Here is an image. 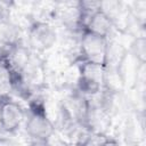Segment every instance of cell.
<instances>
[{"instance_id":"cell-8","label":"cell","mask_w":146,"mask_h":146,"mask_svg":"<svg viewBox=\"0 0 146 146\" xmlns=\"http://www.w3.org/2000/svg\"><path fill=\"white\" fill-rule=\"evenodd\" d=\"M16 78L23 82L26 87H40L44 82V70L42 63L35 57H31V60L19 76Z\"/></svg>"},{"instance_id":"cell-15","label":"cell","mask_w":146,"mask_h":146,"mask_svg":"<svg viewBox=\"0 0 146 146\" xmlns=\"http://www.w3.org/2000/svg\"><path fill=\"white\" fill-rule=\"evenodd\" d=\"M1 60H2V59H1V58H0V63H1Z\"/></svg>"},{"instance_id":"cell-4","label":"cell","mask_w":146,"mask_h":146,"mask_svg":"<svg viewBox=\"0 0 146 146\" xmlns=\"http://www.w3.org/2000/svg\"><path fill=\"white\" fill-rule=\"evenodd\" d=\"M24 121L22 106L10 97L0 99V129L5 132H15Z\"/></svg>"},{"instance_id":"cell-6","label":"cell","mask_w":146,"mask_h":146,"mask_svg":"<svg viewBox=\"0 0 146 146\" xmlns=\"http://www.w3.org/2000/svg\"><path fill=\"white\" fill-rule=\"evenodd\" d=\"M31 57L32 56L29 48L18 42L8 49L7 55L3 59L8 64L10 70L14 72V74L19 76L29 64V62L31 60Z\"/></svg>"},{"instance_id":"cell-10","label":"cell","mask_w":146,"mask_h":146,"mask_svg":"<svg viewBox=\"0 0 146 146\" xmlns=\"http://www.w3.org/2000/svg\"><path fill=\"white\" fill-rule=\"evenodd\" d=\"M18 43V30L6 17L0 18V47L8 49Z\"/></svg>"},{"instance_id":"cell-12","label":"cell","mask_w":146,"mask_h":146,"mask_svg":"<svg viewBox=\"0 0 146 146\" xmlns=\"http://www.w3.org/2000/svg\"><path fill=\"white\" fill-rule=\"evenodd\" d=\"M107 136L103 132H98V131H94L90 132L81 143L79 146H104L106 140H107Z\"/></svg>"},{"instance_id":"cell-1","label":"cell","mask_w":146,"mask_h":146,"mask_svg":"<svg viewBox=\"0 0 146 146\" xmlns=\"http://www.w3.org/2000/svg\"><path fill=\"white\" fill-rule=\"evenodd\" d=\"M25 130L34 140L48 141L52 137L55 125L47 115L43 105L35 103L31 106V111L25 123Z\"/></svg>"},{"instance_id":"cell-3","label":"cell","mask_w":146,"mask_h":146,"mask_svg":"<svg viewBox=\"0 0 146 146\" xmlns=\"http://www.w3.org/2000/svg\"><path fill=\"white\" fill-rule=\"evenodd\" d=\"M108 39L83 31L80 48L83 62L106 66L108 52Z\"/></svg>"},{"instance_id":"cell-9","label":"cell","mask_w":146,"mask_h":146,"mask_svg":"<svg viewBox=\"0 0 146 146\" xmlns=\"http://www.w3.org/2000/svg\"><path fill=\"white\" fill-rule=\"evenodd\" d=\"M16 75L2 58L0 63V99L8 98L15 88Z\"/></svg>"},{"instance_id":"cell-5","label":"cell","mask_w":146,"mask_h":146,"mask_svg":"<svg viewBox=\"0 0 146 146\" xmlns=\"http://www.w3.org/2000/svg\"><path fill=\"white\" fill-rule=\"evenodd\" d=\"M57 40L55 29L46 22H35L31 25L29 31V43L32 49L36 51H44L50 49Z\"/></svg>"},{"instance_id":"cell-13","label":"cell","mask_w":146,"mask_h":146,"mask_svg":"<svg viewBox=\"0 0 146 146\" xmlns=\"http://www.w3.org/2000/svg\"><path fill=\"white\" fill-rule=\"evenodd\" d=\"M0 146H18V145L9 138H0Z\"/></svg>"},{"instance_id":"cell-11","label":"cell","mask_w":146,"mask_h":146,"mask_svg":"<svg viewBox=\"0 0 146 146\" xmlns=\"http://www.w3.org/2000/svg\"><path fill=\"white\" fill-rule=\"evenodd\" d=\"M131 54L140 65L145 64L146 59V40L144 36H137L131 43Z\"/></svg>"},{"instance_id":"cell-2","label":"cell","mask_w":146,"mask_h":146,"mask_svg":"<svg viewBox=\"0 0 146 146\" xmlns=\"http://www.w3.org/2000/svg\"><path fill=\"white\" fill-rule=\"evenodd\" d=\"M106 66L94 63L83 62L80 67V76L78 79V89L81 95L95 96L100 92L105 84Z\"/></svg>"},{"instance_id":"cell-7","label":"cell","mask_w":146,"mask_h":146,"mask_svg":"<svg viewBox=\"0 0 146 146\" xmlns=\"http://www.w3.org/2000/svg\"><path fill=\"white\" fill-rule=\"evenodd\" d=\"M114 24L108 15H106L103 10H98L92 14L83 26V31L89 32L91 34L107 38L113 29Z\"/></svg>"},{"instance_id":"cell-14","label":"cell","mask_w":146,"mask_h":146,"mask_svg":"<svg viewBox=\"0 0 146 146\" xmlns=\"http://www.w3.org/2000/svg\"><path fill=\"white\" fill-rule=\"evenodd\" d=\"M104 146H120V144H119L117 140H115L114 138H110V137H108Z\"/></svg>"}]
</instances>
